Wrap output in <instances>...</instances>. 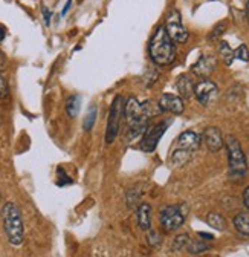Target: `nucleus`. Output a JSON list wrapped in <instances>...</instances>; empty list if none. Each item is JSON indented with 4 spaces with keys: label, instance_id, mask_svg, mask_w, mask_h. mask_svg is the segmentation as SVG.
Here are the masks:
<instances>
[{
    "label": "nucleus",
    "instance_id": "25",
    "mask_svg": "<svg viewBox=\"0 0 249 257\" xmlns=\"http://www.w3.org/2000/svg\"><path fill=\"white\" fill-rule=\"evenodd\" d=\"M234 58L241 60V61H249V49L246 45H240L235 51H234Z\"/></svg>",
    "mask_w": 249,
    "mask_h": 257
},
{
    "label": "nucleus",
    "instance_id": "2",
    "mask_svg": "<svg viewBox=\"0 0 249 257\" xmlns=\"http://www.w3.org/2000/svg\"><path fill=\"white\" fill-rule=\"evenodd\" d=\"M2 222L8 242L14 246L22 245L25 239V227H23L22 211L17 204L7 202L2 207Z\"/></svg>",
    "mask_w": 249,
    "mask_h": 257
},
{
    "label": "nucleus",
    "instance_id": "30",
    "mask_svg": "<svg viewBox=\"0 0 249 257\" xmlns=\"http://www.w3.org/2000/svg\"><path fill=\"white\" fill-rule=\"evenodd\" d=\"M7 37V28L4 25H0V42H4Z\"/></svg>",
    "mask_w": 249,
    "mask_h": 257
},
{
    "label": "nucleus",
    "instance_id": "21",
    "mask_svg": "<svg viewBox=\"0 0 249 257\" xmlns=\"http://www.w3.org/2000/svg\"><path fill=\"white\" fill-rule=\"evenodd\" d=\"M190 243V236L188 234H179L174 242H173V251H183Z\"/></svg>",
    "mask_w": 249,
    "mask_h": 257
},
{
    "label": "nucleus",
    "instance_id": "3",
    "mask_svg": "<svg viewBox=\"0 0 249 257\" xmlns=\"http://www.w3.org/2000/svg\"><path fill=\"white\" fill-rule=\"evenodd\" d=\"M124 118H126L127 124H129V134H127V140H133L136 137H139L142 132H145V128L148 127L150 119L147 118L142 103L138 101V98L132 96L124 104Z\"/></svg>",
    "mask_w": 249,
    "mask_h": 257
},
{
    "label": "nucleus",
    "instance_id": "14",
    "mask_svg": "<svg viewBox=\"0 0 249 257\" xmlns=\"http://www.w3.org/2000/svg\"><path fill=\"white\" fill-rule=\"evenodd\" d=\"M138 225L144 231H148L151 227V207L147 202H141L138 207Z\"/></svg>",
    "mask_w": 249,
    "mask_h": 257
},
{
    "label": "nucleus",
    "instance_id": "7",
    "mask_svg": "<svg viewBox=\"0 0 249 257\" xmlns=\"http://www.w3.org/2000/svg\"><path fill=\"white\" fill-rule=\"evenodd\" d=\"M164 28H165L167 34L170 36V39L174 43H185L190 37L188 31H186V28H185V25L182 22V16H180V13L177 10H171L168 13Z\"/></svg>",
    "mask_w": 249,
    "mask_h": 257
},
{
    "label": "nucleus",
    "instance_id": "1",
    "mask_svg": "<svg viewBox=\"0 0 249 257\" xmlns=\"http://www.w3.org/2000/svg\"><path fill=\"white\" fill-rule=\"evenodd\" d=\"M148 52L151 60L158 66H168L176 60V48L174 42L170 39L164 26H159L154 32V36L150 40Z\"/></svg>",
    "mask_w": 249,
    "mask_h": 257
},
{
    "label": "nucleus",
    "instance_id": "26",
    "mask_svg": "<svg viewBox=\"0 0 249 257\" xmlns=\"http://www.w3.org/2000/svg\"><path fill=\"white\" fill-rule=\"evenodd\" d=\"M225 29H226V22H222V23H219L217 25L214 29H212V34H211V39H217L219 36H222L223 32H225Z\"/></svg>",
    "mask_w": 249,
    "mask_h": 257
},
{
    "label": "nucleus",
    "instance_id": "34",
    "mask_svg": "<svg viewBox=\"0 0 249 257\" xmlns=\"http://www.w3.org/2000/svg\"><path fill=\"white\" fill-rule=\"evenodd\" d=\"M246 166H247V169H249V155L246 156Z\"/></svg>",
    "mask_w": 249,
    "mask_h": 257
},
{
    "label": "nucleus",
    "instance_id": "23",
    "mask_svg": "<svg viewBox=\"0 0 249 257\" xmlns=\"http://www.w3.org/2000/svg\"><path fill=\"white\" fill-rule=\"evenodd\" d=\"M147 242L150 246L158 248L162 243V236L159 234V231L156 230H148V236H147Z\"/></svg>",
    "mask_w": 249,
    "mask_h": 257
},
{
    "label": "nucleus",
    "instance_id": "31",
    "mask_svg": "<svg viewBox=\"0 0 249 257\" xmlns=\"http://www.w3.org/2000/svg\"><path fill=\"white\" fill-rule=\"evenodd\" d=\"M71 7H72V0H68L66 5H65V8H63V13H61V14L66 16V14H68V11L71 10Z\"/></svg>",
    "mask_w": 249,
    "mask_h": 257
},
{
    "label": "nucleus",
    "instance_id": "4",
    "mask_svg": "<svg viewBox=\"0 0 249 257\" xmlns=\"http://www.w3.org/2000/svg\"><path fill=\"white\" fill-rule=\"evenodd\" d=\"M200 146V137L193 131H185L179 135L176 141V147L171 155V163L176 167L185 166L191 159L193 153Z\"/></svg>",
    "mask_w": 249,
    "mask_h": 257
},
{
    "label": "nucleus",
    "instance_id": "10",
    "mask_svg": "<svg viewBox=\"0 0 249 257\" xmlns=\"http://www.w3.org/2000/svg\"><path fill=\"white\" fill-rule=\"evenodd\" d=\"M217 92H219V89H217V84L214 81L208 80V78L200 80L194 86V95H196L197 101L202 106H208L217 96Z\"/></svg>",
    "mask_w": 249,
    "mask_h": 257
},
{
    "label": "nucleus",
    "instance_id": "16",
    "mask_svg": "<svg viewBox=\"0 0 249 257\" xmlns=\"http://www.w3.org/2000/svg\"><path fill=\"white\" fill-rule=\"evenodd\" d=\"M234 227L240 234L249 236V213H238L234 217Z\"/></svg>",
    "mask_w": 249,
    "mask_h": 257
},
{
    "label": "nucleus",
    "instance_id": "12",
    "mask_svg": "<svg viewBox=\"0 0 249 257\" xmlns=\"http://www.w3.org/2000/svg\"><path fill=\"white\" fill-rule=\"evenodd\" d=\"M158 104L162 112H170L174 115H180L183 112V100L174 93H164Z\"/></svg>",
    "mask_w": 249,
    "mask_h": 257
},
{
    "label": "nucleus",
    "instance_id": "15",
    "mask_svg": "<svg viewBox=\"0 0 249 257\" xmlns=\"http://www.w3.org/2000/svg\"><path fill=\"white\" fill-rule=\"evenodd\" d=\"M176 87H177L179 96L182 100L183 98H190L191 95H194V84H193V81L190 80L188 75H180L177 78Z\"/></svg>",
    "mask_w": 249,
    "mask_h": 257
},
{
    "label": "nucleus",
    "instance_id": "5",
    "mask_svg": "<svg viewBox=\"0 0 249 257\" xmlns=\"http://www.w3.org/2000/svg\"><path fill=\"white\" fill-rule=\"evenodd\" d=\"M226 150H228V163H229V176L231 179L240 181L244 178L247 166H246V155L243 153V149L240 143L234 137H228L226 141Z\"/></svg>",
    "mask_w": 249,
    "mask_h": 257
},
{
    "label": "nucleus",
    "instance_id": "28",
    "mask_svg": "<svg viewBox=\"0 0 249 257\" xmlns=\"http://www.w3.org/2000/svg\"><path fill=\"white\" fill-rule=\"evenodd\" d=\"M243 202H244L246 208L249 210V185L246 187V190H244V193H243Z\"/></svg>",
    "mask_w": 249,
    "mask_h": 257
},
{
    "label": "nucleus",
    "instance_id": "17",
    "mask_svg": "<svg viewBox=\"0 0 249 257\" xmlns=\"http://www.w3.org/2000/svg\"><path fill=\"white\" fill-rule=\"evenodd\" d=\"M81 96L80 95H71L68 101H66V113L71 116V118H75L78 116L80 113V109H81Z\"/></svg>",
    "mask_w": 249,
    "mask_h": 257
},
{
    "label": "nucleus",
    "instance_id": "13",
    "mask_svg": "<svg viewBox=\"0 0 249 257\" xmlns=\"http://www.w3.org/2000/svg\"><path fill=\"white\" fill-rule=\"evenodd\" d=\"M202 140H203V143L206 144L208 150L212 152V153L219 152V150L223 147V144H225L223 137H222L220 131H219L217 127H206L205 131H203Z\"/></svg>",
    "mask_w": 249,
    "mask_h": 257
},
{
    "label": "nucleus",
    "instance_id": "29",
    "mask_svg": "<svg viewBox=\"0 0 249 257\" xmlns=\"http://www.w3.org/2000/svg\"><path fill=\"white\" fill-rule=\"evenodd\" d=\"M5 66H7V57L2 51H0V71L5 69Z\"/></svg>",
    "mask_w": 249,
    "mask_h": 257
},
{
    "label": "nucleus",
    "instance_id": "8",
    "mask_svg": "<svg viewBox=\"0 0 249 257\" xmlns=\"http://www.w3.org/2000/svg\"><path fill=\"white\" fill-rule=\"evenodd\" d=\"M185 222L183 205H168L161 211V225L165 231H176Z\"/></svg>",
    "mask_w": 249,
    "mask_h": 257
},
{
    "label": "nucleus",
    "instance_id": "33",
    "mask_svg": "<svg viewBox=\"0 0 249 257\" xmlns=\"http://www.w3.org/2000/svg\"><path fill=\"white\" fill-rule=\"evenodd\" d=\"M199 236H200V237H205V240H212V239H214L212 234H206V233H199Z\"/></svg>",
    "mask_w": 249,
    "mask_h": 257
},
{
    "label": "nucleus",
    "instance_id": "19",
    "mask_svg": "<svg viewBox=\"0 0 249 257\" xmlns=\"http://www.w3.org/2000/svg\"><path fill=\"white\" fill-rule=\"evenodd\" d=\"M219 54L223 60V63L226 64V66H231L232 61L235 60L234 58V51L231 49V46L226 43V42H220L219 43Z\"/></svg>",
    "mask_w": 249,
    "mask_h": 257
},
{
    "label": "nucleus",
    "instance_id": "6",
    "mask_svg": "<svg viewBox=\"0 0 249 257\" xmlns=\"http://www.w3.org/2000/svg\"><path fill=\"white\" fill-rule=\"evenodd\" d=\"M124 98L121 95L115 96V100L110 106V113H109V119H107V128H106V143L112 144L121 128V122L124 118Z\"/></svg>",
    "mask_w": 249,
    "mask_h": 257
},
{
    "label": "nucleus",
    "instance_id": "18",
    "mask_svg": "<svg viewBox=\"0 0 249 257\" xmlns=\"http://www.w3.org/2000/svg\"><path fill=\"white\" fill-rule=\"evenodd\" d=\"M206 222H208L209 227H212L217 231H225V228H226V220L219 213H209L206 216Z\"/></svg>",
    "mask_w": 249,
    "mask_h": 257
},
{
    "label": "nucleus",
    "instance_id": "32",
    "mask_svg": "<svg viewBox=\"0 0 249 257\" xmlns=\"http://www.w3.org/2000/svg\"><path fill=\"white\" fill-rule=\"evenodd\" d=\"M244 13H246V22L249 25V0H246V8H244Z\"/></svg>",
    "mask_w": 249,
    "mask_h": 257
},
{
    "label": "nucleus",
    "instance_id": "9",
    "mask_svg": "<svg viewBox=\"0 0 249 257\" xmlns=\"http://www.w3.org/2000/svg\"><path fill=\"white\" fill-rule=\"evenodd\" d=\"M167 122L162 121V122H158V124H154V125H150L145 128V132H144V137H142V143H141V149L147 153H151L154 152V149L158 147L162 135L165 134L167 131Z\"/></svg>",
    "mask_w": 249,
    "mask_h": 257
},
{
    "label": "nucleus",
    "instance_id": "20",
    "mask_svg": "<svg viewBox=\"0 0 249 257\" xmlns=\"http://www.w3.org/2000/svg\"><path fill=\"white\" fill-rule=\"evenodd\" d=\"M95 121H97V106H90L83 119V128L86 132H89L90 128L95 125Z\"/></svg>",
    "mask_w": 249,
    "mask_h": 257
},
{
    "label": "nucleus",
    "instance_id": "27",
    "mask_svg": "<svg viewBox=\"0 0 249 257\" xmlns=\"http://www.w3.org/2000/svg\"><path fill=\"white\" fill-rule=\"evenodd\" d=\"M43 17H45V23H46V26H49V25H51V11H49L46 7H43Z\"/></svg>",
    "mask_w": 249,
    "mask_h": 257
},
{
    "label": "nucleus",
    "instance_id": "24",
    "mask_svg": "<svg viewBox=\"0 0 249 257\" xmlns=\"http://www.w3.org/2000/svg\"><path fill=\"white\" fill-rule=\"evenodd\" d=\"M10 98V86L7 78L0 72V100H8Z\"/></svg>",
    "mask_w": 249,
    "mask_h": 257
},
{
    "label": "nucleus",
    "instance_id": "22",
    "mask_svg": "<svg viewBox=\"0 0 249 257\" xmlns=\"http://www.w3.org/2000/svg\"><path fill=\"white\" fill-rule=\"evenodd\" d=\"M186 249H188L191 254H200L206 249H209V245L202 242V240H194V242H190L188 246H186Z\"/></svg>",
    "mask_w": 249,
    "mask_h": 257
},
{
    "label": "nucleus",
    "instance_id": "11",
    "mask_svg": "<svg viewBox=\"0 0 249 257\" xmlns=\"http://www.w3.org/2000/svg\"><path fill=\"white\" fill-rule=\"evenodd\" d=\"M217 66V60L212 55H202L191 68V72L200 78H206L208 75H211L214 72Z\"/></svg>",
    "mask_w": 249,
    "mask_h": 257
}]
</instances>
